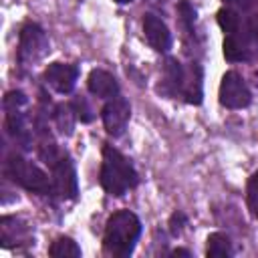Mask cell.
I'll return each instance as SVG.
<instances>
[{
    "mask_svg": "<svg viewBox=\"0 0 258 258\" xmlns=\"http://www.w3.org/2000/svg\"><path fill=\"white\" fill-rule=\"evenodd\" d=\"M143 232L139 216L131 210L113 212L103 230V254L109 258H129Z\"/></svg>",
    "mask_w": 258,
    "mask_h": 258,
    "instance_id": "1",
    "label": "cell"
},
{
    "mask_svg": "<svg viewBox=\"0 0 258 258\" xmlns=\"http://www.w3.org/2000/svg\"><path fill=\"white\" fill-rule=\"evenodd\" d=\"M99 183L105 194H109L113 198H123L127 191H131L139 185V173L127 155H123L117 147L103 143Z\"/></svg>",
    "mask_w": 258,
    "mask_h": 258,
    "instance_id": "2",
    "label": "cell"
},
{
    "mask_svg": "<svg viewBox=\"0 0 258 258\" xmlns=\"http://www.w3.org/2000/svg\"><path fill=\"white\" fill-rule=\"evenodd\" d=\"M2 173L6 179H10L14 185L36 194V196H54L52 189V177L38 167L36 163H32L30 159H26L22 153L18 151H6L4 153V161H2Z\"/></svg>",
    "mask_w": 258,
    "mask_h": 258,
    "instance_id": "3",
    "label": "cell"
},
{
    "mask_svg": "<svg viewBox=\"0 0 258 258\" xmlns=\"http://www.w3.org/2000/svg\"><path fill=\"white\" fill-rule=\"evenodd\" d=\"M28 97L20 89H12L2 99L4 109V133L12 139L14 145H18L22 151H28L32 147V117L26 113Z\"/></svg>",
    "mask_w": 258,
    "mask_h": 258,
    "instance_id": "4",
    "label": "cell"
},
{
    "mask_svg": "<svg viewBox=\"0 0 258 258\" xmlns=\"http://www.w3.org/2000/svg\"><path fill=\"white\" fill-rule=\"evenodd\" d=\"M50 50V40L46 30L32 20H26L18 30V46H16V64L20 69H30L40 62Z\"/></svg>",
    "mask_w": 258,
    "mask_h": 258,
    "instance_id": "5",
    "label": "cell"
},
{
    "mask_svg": "<svg viewBox=\"0 0 258 258\" xmlns=\"http://www.w3.org/2000/svg\"><path fill=\"white\" fill-rule=\"evenodd\" d=\"M46 167L50 169L54 198H60V200H77V196H79V179H77L75 161L69 155V151L67 149H60L58 155L52 157L46 163Z\"/></svg>",
    "mask_w": 258,
    "mask_h": 258,
    "instance_id": "6",
    "label": "cell"
},
{
    "mask_svg": "<svg viewBox=\"0 0 258 258\" xmlns=\"http://www.w3.org/2000/svg\"><path fill=\"white\" fill-rule=\"evenodd\" d=\"M218 103L224 109L238 111L252 103V91L238 71H226L218 87Z\"/></svg>",
    "mask_w": 258,
    "mask_h": 258,
    "instance_id": "7",
    "label": "cell"
},
{
    "mask_svg": "<svg viewBox=\"0 0 258 258\" xmlns=\"http://www.w3.org/2000/svg\"><path fill=\"white\" fill-rule=\"evenodd\" d=\"M129 119H131V105L123 95L107 99L105 105L101 107V121L109 137H121L127 131Z\"/></svg>",
    "mask_w": 258,
    "mask_h": 258,
    "instance_id": "8",
    "label": "cell"
},
{
    "mask_svg": "<svg viewBox=\"0 0 258 258\" xmlns=\"http://www.w3.org/2000/svg\"><path fill=\"white\" fill-rule=\"evenodd\" d=\"M0 244L6 250H22L34 246L32 228L22 218L6 214L0 218Z\"/></svg>",
    "mask_w": 258,
    "mask_h": 258,
    "instance_id": "9",
    "label": "cell"
},
{
    "mask_svg": "<svg viewBox=\"0 0 258 258\" xmlns=\"http://www.w3.org/2000/svg\"><path fill=\"white\" fill-rule=\"evenodd\" d=\"M42 81L58 95H71L79 81V64L75 62H48L42 71Z\"/></svg>",
    "mask_w": 258,
    "mask_h": 258,
    "instance_id": "10",
    "label": "cell"
},
{
    "mask_svg": "<svg viewBox=\"0 0 258 258\" xmlns=\"http://www.w3.org/2000/svg\"><path fill=\"white\" fill-rule=\"evenodd\" d=\"M185 83V64H181L175 56H167L163 60V73L157 83V93L167 99H181Z\"/></svg>",
    "mask_w": 258,
    "mask_h": 258,
    "instance_id": "11",
    "label": "cell"
},
{
    "mask_svg": "<svg viewBox=\"0 0 258 258\" xmlns=\"http://www.w3.org/2000/svg\"><path fill=\"white\" fill-rule=\"evenodd\" d=\"M141 24H143V34H145L147 44L155 52H169V48L173 46V36L167 24L153 12H145Z\"/></svg>",
    "mask_w": 258,
    "mask_h": 258,
    "instance_id": "12",
    "label": "cell"
},
{
    "mask_svg": "<svg viewBox=\"0 0 258 258\" xmlns=\"http://www.w3.org/2000/svg\"><path fill=\"white\" fill-rule=\"evenodd\" d=\"M175 10H177V22L181 28V36H183V46H185V52L189 54L191 48H200V36L196 28L198 12L189 0H179L175 4Z\"/></svg>",
    "mask_w": 258,
    "mask_h": 258,
    "instance_id": "13",
    "label": "cell"
},
{
    "mask_svg": "<svg viewBox=\"0 0 258 258\" xmlns=\"http://www.w3.org/2000/svg\"><path fill=\"white\" fill-rule=\"evenodd\" d=\"M181 99L187 105H202L204 101V67L198 58H189L185 64V83Z\"/></svg>",
    "mask_w": 258,
    "mask_h": 258,
    "instance_id": "14",
    "label": "cell"
},
{
    "mask_svg": "<svg viewBox=\"0 0 258 258\" xmlns=\"http://www.w3.org/2000/svg\"><path fill=\"white\" fill-rule=\"evenodd\" d=\"M87 89L91 95H95L97 99H113L119 95L121 87H119V81L113 73L105 71V69H93L87 77Z\"/></svg>",
    "mask_w": 258,
    "mask_h": 258,
    "instance_id": "15",
    "label": "cell"
},
{
    "mask_svg": "<svg viewBox=\"0 0 258 258\" xmlns=\"http://www.w3.org/2000/svg\"><path fill=\"white\" fill-rule=\"evenodd\" d=\"M222 52L228 62H250L254 56L252 42L244 34H226L222 42Z\"/></svg>",
    "mask_w": 258,
    "mask_h": 258,
    "instance_id": "16",
    "label": "cell"
},
{
    "mask_svg": "<svg viewBox=\"0 0 258 258\" xmlns=\"http://www.w3.org/2000/svg\"><path fill=\"white\" fill-rule=\"evenodd\" d=\"M48 115H50V123L58 131V135H64V137L73 135L77 115H75L71 103H50L48 105Z\"/></svg>",
    "mask_w": 258,
    "mask_h": 258,
    "instance_id": "17",
    "label": "cell"
},
{
    "mask_svg": "<svg viewBox=\"0 0 258 258\" xmlns=\"http://www.w3.org/2000/svg\"><path fill=\"white\" fill-rule=\"evenodd\" d=\"M206 256L208 258H230L234 256L232 240L226 232H212L206 238Z\"/></svg>",
    "mask_w": 258,
    "mask_h": 258,
    "instance_id": "18",
    "label": "cell"
},
{
    "mask_svg": "<svg viewBox=\"0 0 258 258\" xmlns=\"http://www.w3.org/2000/svg\"><path fill=\"white\" fill-rule=\"evenodd\" d=\"M48 256H52V258H81L83 250L71 236H56L48 246Z\"/></svg>",
    "mask_w": 258,
    "mask_h": 258,
    "instance_id": "19",
    "label": "cell"
},
{
    "mask_svg": "<svg viewBox=\"0 0 258 258\" xmlns=\"http://www.w3.org/2000/svg\"><path fill=\"white\" fill-rule=\"evenodd\" d=\"M216 22H218V26L224 30V34H238L240 30H242V24H244V20H242V14L236 10V8H232V6H222L218 12H216Z\"/></svg>",
    "mask_w": 258,
    "mask_h": 258,
    "instance_id": "20",
    "label": "cell"
},
{
    "mask_svg": "<svg viewBox=\"0 0 258 258\" xmlns=\"http://www.w3.org/2000/svg\"><path fill=\"white\" fill-rule=\"evenodd\" d=\"M246 206L254 220H258V169L246 181Z\"/></svg>",
    "mask_w": 258,
    "mask_h": 258,
    "instance_id": "21",
    "label": "cell"
},
{
    "mask_svg": "<svg viewBox=\"0 0 258 258\" xmlns=\"http://www.w3.org/2000/svg\"><path fill=\"white\" fill-rule=\"evenodd\" d=\"M71 103V107H73V111H75V115H77V121H81V123H91L93 119H95V111H93V107H91V103L87 101V97H83V95H77L73 101H69Z\"/></svg>",
    "mask_w": 258,
    "mask_h": 258,
    "instance_id": "22",
    "label": "cell"
},
{
    "mask_svg": "<svg viewBox=\"0 0 258 258\" xmlns=\"http://www.w3.org/2000/svg\"><path fill=\"white\" fill-rule=\"evenodd\" d=\"M185 226H187V214H185L183 210H175V212L169 216V220H167V230H169V234H171L173 238H177V236L183 232Z\"/></svg>",
    "mask_w": 258,
    "mask_h": 258,
    "instance_id": "23",
    "label": "cell"
},
{
    "mask_svg": "<svg viewBox=\"0 0 258 258\" xmlns=\"http://www.w3.org/2000/svg\"><path fill=\"white\" fill-rule=\"evenodd\" d=\"M169 256H185V258H191V252L185 250V248H173V250L169 252Z\"/></svg>",
    "mask_w": 258,
    "mask_h": 258,
    "instance_id": "24",
    "label": "cell"
},
{
    "mask_svg": "<svg viewBox=\"0 0 258 258\" xmlns=\"http://www.w3.org/2000/svg\"><path fill=\"white\" fill-rule=\"evenodd\" d=\"M113 2H117V4H131L133 0H113Z\"/></svg>",
    "mask_w": 258,
    "mask_h": 258,
    "instance_id": "25",
    "label": "cell"
}]
</instances>
